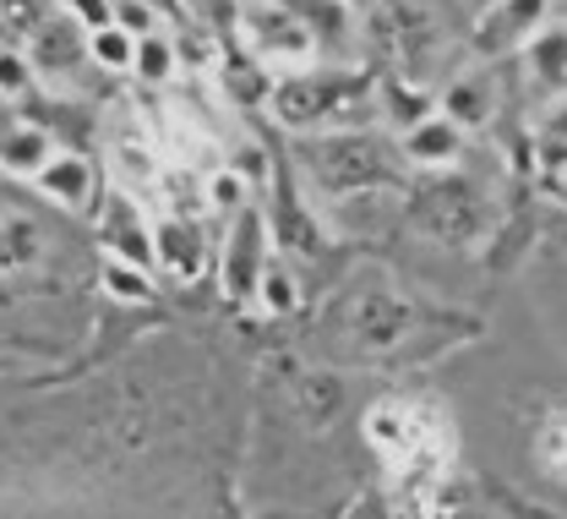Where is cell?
Masks as SVG:
<instances>
[{"label": "cell", "instance_id": "obj_1", "mask_svg": "<svg viewBox=\"0 0 567 519\" xmlns=\"http://www.w3.org/2000/svg\"><path fill=\"white\" fill-rule=\"evenodd\" d=\"M306 164L317 175L322 192L333 197H360L371 186H388L393 181V159L382 153L377 138H360V132H344V138H322L306 149Z\"/></svg>", "mask_w": 567, "mask_h": 519}, {"label": "cell", "instance_id": "obj_2", "mask_svg": "<svg viewBox=\"0 0 567 519\" xmlns=\"http://www.w3.org/2000/svg\"><path fill=\"white\" fill-rule=\"evenodd\" d=\"M410 214H415V224H421L425 235L453 241V246L486 235V224H492L486 197H481L475 181H464V175H431L421 192L410 197Z\"/></svg>", "mask_w": 567, "mask_h": 519}, {"label": "cell", "instance_id": "obj_3", "mask_svg": "<svg viewBox=\"0 0 567 519\" xmlns=\"http://www.w3.org/2000/svg\"><path fill=\"white\" fill-rule=\"evenodd\" d=\"M410 328H415V312L404 306V301L393 296V291H354L350 306H344V334H350V345L360 356H388V350H399L404 339H410Z\"/></svg>", "mask_w": 567, "mask_h": 519}, {"label": "cell", "instance_id": "obj_4", "mask_svg": "<svg viewBox=\"0 0 567 519\" xmlns=\"http://www.w3.org/2000/svg\"><path fill=\"white\" fill-rule=\"evenodd\" d=\"M354 99H360V82L354 77L311 72V77L279 82L274 110H279V121H289V126H322V121H344V104H354Z\"/></svg>", "mask_w": 567, "mask_h": 519}, {"label": "cell", "instance_id": "obj_5", "mask_svg": "<svg viewBox=\"0 0 567 519\" xmlns=\"http://www.w3.org/2000/svg\"><path fill=\"white\" fill-rule=\"evenodd\" d=\"M257 274H262V220L257 214H240L235 235H229V257H224L229 296H251L257 291Z\"/></svg>", "mask_w": 567, "mask_h": 519}, {"label": "cell", "instance_id": "obj_6", "mask_svg": "<svg viewBox=\"0 0 567 519\" xmlns=\"http://www.w3.org/2000/svg\"><path fill=\"white\" fill-rule=\"evenodd\" d=\"M404 159H415L425 170H447L458 159V126L447 115H421L410 132H404Z\"/></svg>", "mask_w": 567, "mask_h": 519}, {"label": "cell", "instance_id": "obj_7", "mask_svg": "<svg viewBox=\"0 0 567 519\" xmlns=\"http://www.w3.org/2000/svg\"><path fill=\"white\" fill-rule=\"evenodd\" d=\"M442 115L464 132V126H486L496 115V88H492V77H458L447 93H442Z\"/></svg>", "mask_w": 567, "mask_h": 519}, {"label": "cell", "instance_id": "obj_8", "mask_svg": "<svg viewBox=\"0 0 567 519\" xmlns=\"http://www.w3.org/2000/svg\"><path fill=\"white\" fill-rule=\"evenodd\" d=\"M39 186L55 203H66V208H87V197H93V164L76 159V153H50L44 170H39Z\"/></svg>", "mask_w": 567, "mask_h": 519}, {"label": "cell", "instance_id": "obj_9", "mask_svg": "<svg viewBox=\"0 0 567 519\" xmlns=\"http://www.w3.org/2000/svg\"><path fill=\"white\" fill-rule=\"evenodd\" d=\"M153 246H158V263L164 268H175V274H203V257H208V241H203V230L186 220H169L158 224V235H153Z\"/></svg>", "mask_w": 567, "mask_h": 519}, {"label": "cell", "instance_id": "obj_10", "mask_svg": "<svg viewBox=\"0 0 567 519\" xmlns=\"http://www.w3.org/2000/svg\"><path fill=\"white\" fill-rule=\"evenodd\" d=\"M50 132L44 126H6L0 132V170H11V175H39L44 170V159H50Z\"/></svg>", "mask_w": 567, "mask_h": 519}, {"label": "cell", "instance_id": "obj_11", "mask_svg": "<svg viewBox=\"0 0 567 519\" xmlns=\"http://www.w3.org/2000/svg\"><path fill=\"white\" fill-rule=\"evenodd\" d=\"M251 39H257L262 55H306V50H311L306 22L289 17V11H262V17H251Z\"/></svg>", "mask_w": 567, "mask_h": 519}, {"label": "cell", "instance_id": "obj_12", "mask_svg": "<svg viewBox=\"0 0 567 519\" xmlns=\"http://www.w3.org/2000/svg\"><path fill=\"white\" fill-rule=\"evenodd\" d=\"M546 6H551V0H502L496 17H492V28H486V44H492V50H507V44L529 39V33L540 28Z\"/></svg>", "mask_w": 567, "mask_h": 519}, {"label": "cell", "instance_id": "obj_13", "mask_svg": "<svg viewBox=\"0 0 567 519\" xmlns=\"http://www.w3.org/2000/svg\"><path fill=\"white\" fill-rule=\"evenodd\" d=\"M28 61H33V72H66L71 61H82V39H76V28H71L66 17H55L50 28H39Z\"/></svg>", "mask_w": 567, "mask_h": 519}, {"label": "cell", "instance_id": "obj_14", "mask_svg": "<svg viewBox=\"0 0 567 519\" xmlns=\"http://www.w3.org/2000/svg\"><path fill=\"white\" fill-rule=\"evenodd\" d=\"M44 241H39V224L22 220V214H0V274H17L28 263H39Z\"/></svg>", "mask_w": 567, "mask_h": 519}, {"label": "cell", "instance_id": "obj_15", "mask_svg": "<svg viewBox=\"0 0 567 519\" xmlns=\"http://www.w3.org/2000/svg\"><path fill=\"white\" fill-rule=\"evenodd\" d=\"M524 44H529L524 55H529L535 77L546 88H567V28H535Z\"/></svg>", "mask_w": 567, "mask_h": 519}, {"label": "cell", "instance_id": "obj_16", "mask_svg": "<svg viewBox=\"0 0 567 519\" xmlns=\"http://www.w3.org/2000/svg\"><path fill=\"white\" fill-rule=\"evenodd\" d=\"M132 50H137V39H132L121 22H104V28H93V39H87V55H93L99 67H110V72H132Z\"/></svg>", "mask_w": 567, "mask_h": 519}, {"label": "cell", "instance_id": "obj_17", "mask_svg": "<svg viewBox=\"0 0 567 519\" xmlns=\"http://www.w3.org/2000/svg\"><path fill=\"white\" fill-rule=\"evenodd\" d=\"M339 405H344V383H339L333 372H311V377H300V410H306L311 421H328Z\"/></svg>", "mask_w": 567, "mask_h": 519}, {"label": "cell", "instance_id": "obj_18", "mask_svg": "<svg viewBox=\"0 0 567 519\" xmlns=\"http://www.w3.org/2000/svg\"><path fill=\"white\" fill-rule=\"evenodd\" d=\"M132 72H137L142 82H169V77H175V44L158 39V33H142L137 50H132Z\"/></svg>", "mask_w": 567, "mask_h": 519}, {"label": "cell", "instance_id": "obj_19", "mask_svg": "<svg viewBox=\"0 0 567 519\" xmlns=\"http://www.w3.org/2000/svg\"><path fill=\"white\" fill-rule=\"evenodd\" d=\"M257 296H262V306H268L274 317H284V312H295V306H300V296H295V279L284 274L279 263H262V274H257Z\"/></svg>", "mask_w": 567, "mask_h": 519}, {"label": "cell", "instance_id": "obj_20", "mask_svg": "<svg viewBox=\"0 0 567 519\" xmlns=\"http://www.w3.org/2000/svg\"><path fill=\"white\" fill-rule=\"evenodd\" d=\"M104 285H110V296H121V301H147L153 296V285L142 279L137 263H121V257L104 268Z\"/></svg>", "mask_w": 567, "mask_h": 519}, {"label": "cell", "instance_id": "obj_21", "mask_svg": "<svg viewBox=\"0 0 567 519\" xmlns=\"http://www.w3.org/2000/svg\"><path fill=\"white\" fill-rule=\"evenodd\" d=\"M540 465H546L551 476H563L567 481V410L563 416H551V421H546V432H540Z\"/></svg>", "mask_w": 567, "mask_h": 519}, {"label": "cell", "instance_id": "obj_22", "mask_svg": "<svg viewBox=\"0 0 567 519\" xmlns=\"http://www.w3.org/2000/svg\"><path fill=\"white\" fill-rule=\"evenodd\" d=\"M28 82H33V61L17 50H0V93L17 99V93H28Z\"/></svg>", "mask_w": 567, "mask_h": 519}, {"label": "cell", "instance_id": "obj_23", "mask_svg": "<svg viewBox=\"0 0 567 519\" xmlns=\"http://www.w3.org/2000/svg\"><path fill=\"white\" fill-rule=\"evenodd\" d=\"M110 17L132 33V39H142V33H153V11L147 6H137V0H121V6H110Z\"/></svg>", "mask_w": 567, "mask_h": 519}, {"label": "cell", "instance_id": "obj_24", "mask_svg": "<svg viewBox=\"0 0 567 519\" xmlns=\"http://www.w3.org/2000/svg\"><path fill=\"white\" fill-rule=\"evenodd\" d=\"M71 11H76V22H87V28H104V22H115L110 17V0H66Z\"/></svg>", "mask_w": 567, "mask_h": 519}, {"label": "cell", "instance_id": "obj_25", "mask_svg": "<svg viewBox=\"0 0 567 519\" xmlns=\"http://www.w3.org/2000/svg\"><path fill=\"white\" fill-rule=\"evenodd\" d=\"M213 203H218V208H235V203H240V181H235V175H218V181H213Z\"/></svg>", "mask_w": 567, "mask_h": 519}, {"label": "cell", "instance_id": "obj_26", "mask_svg": "<svg viewBox=\"0 0 567 519\" xmlns=\"http://www.w3.org/2000/svg\"><path fill=\"white\" fill-rule=\"evenodd\" d=\"M557 138L567 143V99L551 110V115H546V143H557Z\"/></svg>", "mask_w": 567, "mask_h": 519}, {"label": "cell", "instance_id": "obj_27", "mask_svg": "<svg viewBox=\"0 0 567 519\" xmlns=\"http://www.w3.org/2000/svg\"><path fill=\"white\" fill-rule=\"evenodd\" d=\"M28 6H33V0H0V11H6V17H17V22H22V11H28Z\"/></svg>", "mask_w": 567, "mask_h": 519}, {"label": "cell", "instance_id": "obj_28", "mask_svg": "<svg viewBox=\"0 0 567 519\" xmlns=\"http://www.w3.org/2000/svg\"><path fill=\"white\" fill-rule=\"evenodd\" d=\"M360 6H365V0H360Z\"/></svg>", "mask_w": 567, "mask_h": 519}]
</instances>
